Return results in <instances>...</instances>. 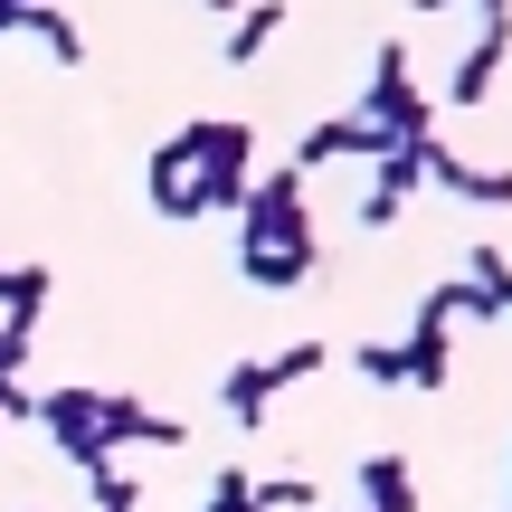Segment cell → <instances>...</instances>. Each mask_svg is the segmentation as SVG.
<instances>
[{"instance_id":"obj_1","label":"cell","mask_w":512,"mask_h":512,"mask_svg":"<svg viewBox=\"0 0 512 512\" xmlns=\"http://www.w3.org/2000/svg\"><path fill=\"white\" fill-rule=\"evenodd\" d=\"M190 143H200V219H219V209L238 219V200H247V181H256V133L228 124V114H200Z\"/></svg>"},{"instance_id":"obj_2","label":"cell","mask_w":512,"mask_h":512,"mask_svg":"<svg viewBox=\"0 0 512 512\" xmlns=\"http://www.w3.org/2000/svg\"><path fill=\"white\" fill-rule=\"evenodd\" d=\"M238 247H313V209H304V171H266L238 200Z\"/></svg>"},{"instance_id":"obj_3","label":"cell","mask_w":512,"mask_h":512,"mask_svg":"<svg viewBox=\"0 0 512 512\" xmlns=\"http://www.w3.org/2000/svg\"><path fill=\"white\" fill-rule=\"evenodd\" d=\"M370 124L389 133V143H427V133H437V105H427L418 95V76H408V48L399 38H380V48H370Z\"/></svg>"},{"instance_id":"obj_4","label":"cell","mask_w":512,"mask_h":512,"mask_svg":"<svg viewBox=\"0 0 512 512\" xmlns=\"http://www.w3.org/2000/svg\"><path fill=\"white\" fill-rule=\"evenodd\" d=\"M503 57H512V0H494V10H484L475 48H465L456 67H446V105H465V114H475L484 95L503 86Z\"/></svg>"},{"instance_id":"obj_5","label":"cell","mask_w":512,"mask_h":512,"mask_svg":"<svg viewBox=\"0 0 512 512\" xmlns=\"http://www.w3.org/2000/svg\"><path fill=\"white\" fill-rule=\"evenodd\" d=\"M427 143H437V133H427ZM427 143H399V152H380V162H370V190L351 200V219H361L370 238L408 219V200H418V181H427V171H418V152H427Z\"/></svg>"},{"instance_id":"obj_6","label":"cell","mask_w":512,"mask_h":512,"mask_svg":"<svg viewBox=\"0 0 512 512\" xmlns=\"http://www.w3.org/2000/svg\"><path fill=\"white\" fill-rule=\"evenodd\" d=\"M143 190H152V209H162L171 228H190V219H200V143H190V124H181V133H171V143L143 162Z\"/></svg>"},{"instance_id":"obj_7","label":"cell","mask_w":512,"mask_h":512,"mask_svg":"<svg viewBox=\"0 0 512 512\" xmlns=\"http://www.w3.org/2000/svg\"><path fill=\"white\" fill-rule=\"evenodd\" d=\"M38 427L57 437V456H67L76 475H95V465H114V446L95 437V389H48V399H38Z\"/></svg>"},{"instance_id":"obj_8","label":"cell","mask_w":512,"mask_h":512,"mask_svg":"<svg viewBox=\"0 0 512 512\" xmlns=\"http://www.w3.org/2000/svg\"><path fill=\"white\" fill-rule=\"evenodd\" d=\"M95 437L105 446H190V427L171 418V408H143V399H124V389H95Z\"/></svg>"},{"instance_id":"obj_9","label":"cell","mask_w":512,"mask_h":512,"mask_svg":"<svg viewBox=\"0 0 512 512\" xmlns=\"http://www.w3.org/2000/svg\"><path fill=\"white\" fill-rule=\"evenodd\" d=\"M418 171H427L437 190H456V200H475V209H512V162H465V152L427 143Z\"/></svg>"},{"instance_id":"obj_10","label":"cell","mask_w":512,"mask_h":512,"mask_svg":"<svg viewBox=\"0 0 512 512\" xmlns=\"http://www.w3.org/2000/svg\"><path fill=\"white\" fill-rule=\"evenodd\" d=\"M238 275L266 285V294H294V285L323 275V238H313V247H238Z\"/></svg>"},{"instance_id":"obj_11","label":"cell","mask_w":512,"mask_h":512,"mask_svg":"<svg viewBox=\"0 0 512 512\" xmlns=\"http://www.w3.org/2000/svg\"><path fill=\"white\" fill-rule=\"evenodd\" d=\"M285 0H247V10L238 19H228V48H219V67H256V57H266L275 48V38H285Z\"/></svg>"},{"instance_id":"obj_12","label":"cell","mask_w":512,"mask_h":512,"mask_svg":"<svg viewBox=\"0 0 512 512\" xmlns=\"http://www.w3.org/2000/svg\"><path fill=\"white\" fill-rule=\"evenodd\" d=\"M361 503H370V512H418V465H408L399 446L361 456Z\"/></svg>"},{"instance_id":"obj_13","label":"cell","mask_w":512,"mask_h":512,"mask_svg":"<svg viewBox=\"0 0 512 512\" xmlns=\"http://www.w3.org/2000/svg\"><path fill=\"white\" fill-rule=\"evenodd\" d=\"M19 38H38V48L57 57V67H86V29H76L57 0H29V19H19Z\"/></svg>"},{"instance_id":"obj_14","label":"cell","mask_w":512,"mask_h":512,"mask_svg":"<svg viewBox=\"0 0 512 512\" xmlns=\"http://www.w3.org/2000/svg\"><path fill=\"white\" fill-rule=\"evenodd\" d=\"M219 399H228V418H238V427H266V418H275V380H266V361H238V370L219 380Z\"/></svg>"},{"instance_id":"obj_15","label":"cell","mask_w":512,"mask_h":512,"mask_svg":"<svg viewBox=\"0 0 512 512\" xmlns=\"http://www.w3.org/2000/svg\"><path fill=\"white\" fill-rule=\"evenodd\" d=\"M256 512H323L313 475H256Z\"/></svg>"},{"instance_id":"obj_16","label":"cell","mask_w":512,"mask_h":512,"mask_svg":"<svg viewBox=\"0 0 512 512\" xmlns=\"http://www.w3.org/2000/svg\"><path fill=\"white\" fill-rule=\"evenodd\" d=\"M48 285H57L48 266H10V313H0V323H29V332H38V313H48Z\"/></svg>"},{"instance_id":"obj_17","label":"cell","mask_w":512,"mask_h":512,"mask_svg":"<svg viewBox=\"0 0 512 512\" xmlns=\"http://www.w3.org/2000/svg\"><path fill=\"white\" fill-rule=\"evenodd\" d=\"M351 370H361L370 389H408V351L399 342H361V351H351Z\"/></svg>"},{"instance_id":"obj_18","label":"cell","mask_w":512,"mask_h":512,"mask_svg":"<svg viewBox=\"0 0 512 512\" xmlns=\"http://www.w3.org/2000/svg\"><path fill=\"white\" fill-rule=\"evenodd\" d=\"M323 361H332L323 342H285V351H275V361H266V380H275V399H285L294 380H313V370H323Z\"/></svg>"},{"instance_id":"obj_19","label":"cell","mask_w":512,"mask_h":512,"mask_svg":"<svg viewBox=\"0 0 512 512\" xmlns=\"http://www.w3.org/2000/svg\"><path fill=\"white\" fill-rule=\"evenodd\" d=\"M86 494H95V512H143V484H133L124 465H95V475H86Z\"/></svg>"},{"instance_id":"obj_20","label":"cell","mask_w":512,"mask_h":512,"mask_svg":"<svg viewBox=\"0 0 512 512\" xmlns=\"http://www.w3.org/2000/svg\"><path fill=\"white\" fill-rule=\"evenodd\" d=\"M209 512H256V475L247 465H219V475H209Z\"/></svg>"},{"instance_id":"obj_21","label":"cell","mask_w":512,"mask_h":512,"mask_svg":"<svg viewBox=\"0 0 512 512\" xmlns=\"http://www.w3.org/2000/svg\"><path fill=\"white\" fill-rule=\"evenodd\" d=\"M19 19H29V0H0V38H19Z\"/></svg>"},{"instance_id":"obj_22","label":"cell","mask_w":512,"mask_h":512,"mask_svg":"<svg viewBox=\"0 0 512 512\" xmlns=\"http://www.w3.org/2000/svg\"><path fill=\"white\" fill-rule=\"evenodd\" d=\"M209 10H219V19H238V10H247V0H209Z\"/></svg>"},{"instance_id":"obj_23","label":"cell","mask_w":512,"mask_h":512,"mask_svg":"<svg viewBox=\"0 0 512 512\" xmlns=\"http://www.w3.org/2000/svg\"><path fill=\"white\" fill-rule=\"evenodd\" d=\"M0 313H10V266H0Z\"/></svg>"},{"instance_id":"obj_24","label":"cell","mask_w":512,"mask_h":512,"mask_svg":"<svg viewBox=\"0 0 512 512\" xmlns=\"http://www.w3.org/2000/svg\"><path fill=\"white\" fill-rule=\"evenodd\" d=\"M418 10H456V0H418Z\"/></svg>"},{"instance_id":"obj_25","label":"cell","mask_w":512,"mask_h":512,"mask_svg":"<svg viewBox=\"0 0 512 512\" xmlns=\"http://www.w3.org/2000/svg\"><path fill=\"white\" fill-rule=\"evenodd\" d=\"M503 313H512V285H503Z\"/></svg>"},{"instance_id":"obj_26","label":"cell","mask_w":512,"mask_h":512,"mask_svg":"<svg viewBox=\"0 0 512 512\" xmlns=\"http://www.w3.org/2000/svg\"><path fill=\"white\" fill-rule=\"evenodd\" d=\"M484 10H494V0H484Z\"/></svg>"}]
</instances>
